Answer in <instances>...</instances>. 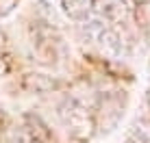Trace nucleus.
I'll return each instance as SVG.
<instances>
[{
  "instance_id": "6e6552de",
  "label": "nucleus",
  "mask_w": 150,
  "mask_h": 143,
  "mask_svg": "<svg viewBox=\"0 0 150 143\" xmlns=\"http://www.w3.org/2000/svg\"><path fill=\"white\" fill-rule=\"evenodd\" d=\"M30 143H50V139H30Z\"/></svg>"
},
{
  "instance_id": "423d86ee",
  "label": "nucleus",
  "mask_w": 150,
  "mask_h": 143,
  "mask_svg": "<svg viewBox=\"0 0 150 143\" xmlns=\"http://www.w3.org/2000/svg\"><path fill=\"white\" fill-rule=\"evenodd\" d=\"M15 7H18V0H0V18L9 15Z\"/></svg>"
},
{
  "instance_id": "7ed1b4c3",
  "label": "nucleus",
  "mask_w": 150,
  "mask_h": 143,
  "mask_svg": "<svg viewBox=\"0 0 150 143\" xmlns=\"http://www.w3.org/2000/svg\"><path fill=\"white\" fill-rule=\"evenodd\" d=\"M94 7H96V0H61L63 13L76 22H85L94 13Z\"/></svg>"
},
{
  "instance_id": "f257e3e1",
  "label": "nucleus",
  "mask_w": 150,
  "mask_h": 143,
  "mask_svg": "<svg viewBox=\"0 0 150 143\" xmlns=\"http://www.w3.org/2000/svg\"><path fill=\"white\" fill-rule=\"evenodd\" d=\"M59 117L63 121L68 135L74 141H89L96 132V115L85 102L76 100V98H68L59 109Z\"/></svg>"
},
{
  "instance_id": "20e7f679",
  "label": "nucleus",
  "mask_w": 150,
  "mask_h": 143,
  "mask_svg": "<svg viewBox=\"0 0 150 143\" xmlns=\"http://www.w3.org/2000/svg\"><path fill=\"white\" fill-rule=\"evenodd\" d=\"M128 143H150V121L142 119L128 132Z\"/></svg>"
},
{
  "instance_id": "39448f33",
  "label": "nucleus",
  "mask_w": 150,
  "mask_h": 143,
  "mask_svg": "<svg viewBox=\"0 0 150 143\" xmlns=\"http://www.w3.org/2000/svg\"><path fill=\"white\" fill-rule=\"evenodd\" d=\"M24 85L33 91H48L54 87V80H46V76H41V74H30Z\"/></svg>"
},
{
  "instance_id": "f03ea898",
  "label": "nucleus",
  "mask_w": 150,
  "mask_h": 143,
  "mask_svg": "<svg viewBox=\"0 0 150 143\" xmlns=\"http://www.w3.org/2000/svg\"><path fill=\"white\" fill-rule=\"evenodd\" d=\"M87 35L102 52L107 54H120L122 52V39L115 33V28H111L107 22H89L87 24Z\"/></svg>"
},
{
  "instance_id": "0eeeda50",
  "label": "nucleus",
  "mask_w": 150,
  "mask_h": 143,
  "mask_svg": "<svg viewBox=\"0 0 150 143\" xmlns=\"http://www.w3.org/2000/svg\"><path fill=\"white\" fill-rule=\"evenodd\" d=\"M7 74H9V65H7V61L0 57V78H2V76H7Z\"/></svg>"
}]
</instances>
